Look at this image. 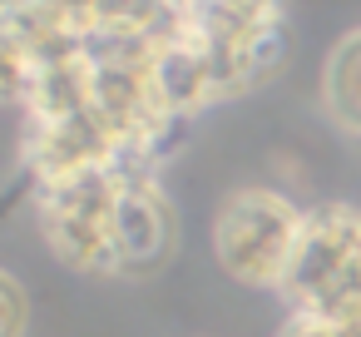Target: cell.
<instances>
[{
  "mask_svg": "<svg viewBox=\"0 0 361 337\" xmlns=\"http://www.w3.org/2000/svg\"><path fill=\"white\" fill-rule=\"evenodd\" d=\"M302 223H307V208H297L282 189H238L223 199L218 218H213V253H218V268L243 283V288H257V292H277L287 268H292V253H297V238H302Z\"/></svg>",
  "mask_w": 361,
  "mask_h": 337,
  "instance_id": "7a4b0ae2",
  "label": "cell"
},
{
  "mask_svg": "<svg viewBox=\"0 0 361 337\" xmlns=\"http://www.w3.org/2000/svg\"><path fill=\"white\" fill-rule=\"evenodd\" d=\"M114 233H119V273H129V278L154 273V268L173 253L178 213H173V203H169L159 174H134V179L124 184Z\"/></svg>",
  "mask_w": 361,
  "mask_h": 337,
  "instance_id": "277c9868",
  "label": "cell"
},
{
  "mask_svg": "<svg viewBox=\"0 0 361 337\" xmlns=\"http://www.w3.org/2000/svg\"><path fill=\"white\" fill-rule=\"evenodd\" d=\"M322 100H326V114L346 134H361V30H351L331 50L326 75H322Z\"/></svg>",
  "mask_w": 361,
  "mask_h": 337,
  "instance_id": "8992f818",
  "label": "cell"
},
{
  "mask_svg": "<svg viewBox=\"0 0 361 337\" xmlns=\"http://www.w3.org/2000/svg\"><path fill=\"white\" fill-rule=\"evenodd\" d=\"M16 6H20V0H0V20H6V16H11Z\"/></svg>",
  "mask_w": 361,
  "mask_h": 337,
  "instance_id": "9c48e42d",
  "label": "cell"
},
{
  "mask_svg": "<svg viewBox=\"0 0 361 337\" xmlns=\"http://www.w3.org/2000/svg\"><path fill=\"white\" fill-rule=\"evenodd\" d=\"M30 85H35V60H30V50H25L6 25H0V110H25Z\"/></svg>",
  "mask_w": 361,
  "mask_h": 337,
  "instance_id": "52a82bcc",
  "label": "cell"
},
{
  "mask_svg": "<svg viewBox=\"0 0 361 337\" xmlns=\"http://www.w3.org/2000/svg\"><path fill=\"white\" fill-rule=\"evenodd\" d=\"M361 258V208L351 203H317L307 208L292 268L282 278V302L292 312H307L312 302H322L331 292V283Z\"/></svg>",
  "mask_w": 361,
  "mask_h": 337,
  "instance_id": "3957f363",
  "label": "cell"
},
{
  "mask_svg": "<svg viewBox=\"0 0 361 337\" xmlns=\"http://www.w3.org/2000/svg\"><path fill=\"white\" fill-rule=\"evenodd\" d=\"M134 174H154V169H129V164H109V169H90L75 174L65 184L35 189V213H40V233L50 243V253L75 268V273H119V199L124 184Z\"/></svg>",
  "mask_w": 361,
  "mask_h": 337,
  "instance_id": "6da1fadb",
  "label": "cell"
},
{
  "mask_svg": "<svg viewBox=\"0 0 361 337\" xmlns=\"http://www.w3.org/2000/svg\"><path fill=\"white\" fill-rule=\"evenodd\" d=\"M25 327H30V297L0 268V337H25Z\"/></svg>",
  "mask_w": 361,
  "mask_h": 337,
  "instance_id": "ba28073f",
  "label": "cell"
},
{
  "mask_svg": "<svg viewBox=\"0 0 361 337\" xmlns=\"http://www.w3.org/2000/svg\"><path fill=\"white\" fill-rule=\"evenodd\" d=\"M94 105V60L90 50L75 55V60H60V65H40L35 70V85H30V100H25V124L35 119H70L80 110Z\"/></svg>",
  "mask_w": 361,
  "mask_h": 337,
  "instance_id": "5b68a950",
  "label": "cell"
}]
</instances>
